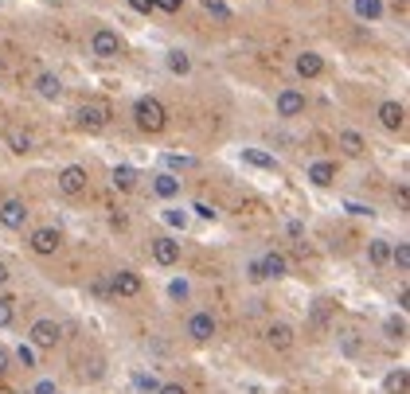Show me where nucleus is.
Returning a JSON list of instances; mask_svg holds the SVG:
<instances>
[{
	"mask_svg": "<svg viewBox=\"0 0 410 394\" xmlns=\"http://www.w3.org/2000/svg\"><path fill=\"white\" fill-rule=\"evenodd\" d=\"M352 215H371V207H363V204H348Z\"/></svg>",
	"mask_w": 410,
	"mask_h": 394,
	"instance_id": "nucleus-42",
	"label": "nucleus"
},
{
	"mask_svg": "<svg viewBox=\"0 0 410 394\" xmlns=\"http://www.w3.org/2000/svg\"><path fill=\"white\" fill-rule=\"evenodd\" d=\"M109 184H114L118 191H133L137 188V168H129V164L114 168V172H109Z\"/></svg>",
	"mask_w": 410,
	"mask_h": 394,
	"instance_id": "nucleus-22",
	"label": "nucleus"
},
{
	"mask_svg": "<svg viewBox=\"0 0 410 394\" xmlns=\"http://www.w3.org/2000/svg\"><path fill=\"white\" fill-rule=\"evenodd\" d=\"M246 277H250V281H266V277H262V265H258V258H254V262H250V270H246Z\"/></svg>",
	"mask_w": 410,
	"mask_h": 394,
	"instance_id": "nucleus-40",
	"label": "nucleus"
},
{
	"mask_svg": "<svg viewBox=\"0 0 410 394\" xmlns=\"http://www.w3.org/2000/svg\"><path fill=\"white\" fill-rule=\"evenodd\" d=\"M164 223L176 227V230H184V227H188V215H184L180 207H169V211H164Z\"/></svg>",
	"mask_w": 410,
	"mask_h": 394,
	"instance_id": "nucleus-31",
	"label": "nucleus"
},
{
	"mask_svg": "<svg viewBox=\"0 0 410 394\" xmlns=\"http://www.w3.org/2000/svg\"><path fill=\"white\" fill-rule=\"evenodd\" d=\"M157 394H188V391H184L180 382H160V386H157Z\"/></svg>",
	"mask_w": 410,
	"mask_h": 394,
	"instance_id": "nucleus-39",
	"label": "nucleus"
},
{
	"mask_svg": "<svg viewBox=\"0 0 410 394\" xmlns=\"http://www.w3.org/2000/svg\"><path fill=\"white\" fill-rule=\"evenodd\" d=\"M391 262L398 265V274H407L410 270V246L407 242H395V246H391Z\"/></svg>",
	"mask_w": 410,
	"mask_h": 394,
	"instance_id": "nucleus-27",
	"label": "nucleus"
},
{
	"mask_svg": "<svg viewBox=\"0 0 410 394\" xmlns=\"http://www.w3.org/2000/svg\"><path fill=\"white\" fill-rule=\"evenodd\" d=\"M258 265H262V277H274V281L290 274V262H285V254H278V250L266 254V258H258Z\"/></svg>",
	"mask_w": 410,
	"mask_h": 394,
	"instance_id": "nucleus-18",
	"label": "nucleus"
},
{
	"mask_svg": "<svg viewBox=\"0 0 410 394\" xmlns=\"http://www.w3.org/2000/svg\"><path fill=\"white\" fill-rule=\"evenodd\" d=\"M16 320V300L12 297H0V328H8Z\"/></svg>",
	"mask_w": 410,
	"mask_h": 394,
	"instance_id": "nucleus-30",
	"label": "nucleus"
},
{
	"mask_svg": "<svg viewBox=\"0 0 410 394\" xmlns=\"http://www.w3.org/2000/svg\"><path fill=\"white\" fill-rule=\"evenodd\" d=\"M133 121H137V129L149 133V137H157V133H164V125H169V109H164V102L160 98H137L133 102Z\"/></svg>",
	"mask_w": 410,
	"mask_h": 394,
	"instance_id": "nucleus-1",
	"label": "nucleus"
},
{
	"mask_svg": "<svg viewBox=\"0 0 410 394\" xmlns=\"http://www.w3.org/2000/svg\"><path fill=\"white\" fill-rule=\"evenodd\" d=\"M8 277H12V274H8V262H0V289L8 285Z\"/></svg>",
	"mask_w": 410,
	"mask_h": 394,
	"instance_id": "nucleus-44",
	"label": "nucleus"
},
{
	"mask_svg": "<svg viewBox=\"0 0 410 394\" xmlns=\"http://www.w3.org/2000/svg\"><path fill=\"white\" fill-rule=\"evenodd\" d=\"M180 176H172V172H160V176H153V195L157 199H176L180 195Z\"/></svg>",
	"mask_w": 410,
	"mask_h": 394,
	"instance_id": "nucleus-16",
	"label": "nucleus"
},
{
	"mask_svg": "<svg viewBox=\"0 0 410 394\" xmlns=\"http://www.w3.org/2000/svg\"><path fill=\"white\" fill-rule=\"evenodd\" d=\"M352 12H356V20H363V24H375V20L383 16V0H352Z\"/></svg>",
	"mask_w": 410,
	"mask_h": 394,
	"instance_id": "nucleus-20",
	"label": "nucleus"
},
{
	"mask_svg": "<svg viewBox=\"0 0 410 394\" xmlns=\"http://www.w3.org/2000/svg\"><path fill=\"white\" fill-rule=\"evenodd\" d=\"M28 246H32V254H39V258H51V254L63 246V230L59 227H39V230H32Z\"/></svg>",
	"mask_w": 410,
	"mask_h": 394,
	"instance_id": "nucleus-6",
	"label": "nucleus"
},
{
	"mask_svg": "<svg viewBox=\"0 0 410 394\" xmlns=\"http://www.w3.org/2000/svg\"><path fill=\"white\" fill-rule=\"evenodd\" d=\"M8 371H12V351H8V347H0V379H4Z\"/></svg>",
	"mask_w": 410,
	"mask_h": 394,
	"instance_id": "nucleus-35",
	"label": "nucleus"
},
{
	"mask_svg": "<svg viewBox=\"0 0 410 394\" xmlns=\"http://www.w3.org/2000/svg\"><path fill=\"white\" fill-rule=\"evenodd\" d=\"M242 160L254 164V168H270V172H278V160H274L270 153H262V149H242Z\"/></svg>",
	"mask_w": 410,
	"mask_h": 394,
	"instance_id": "nucleus-24",
	"label": "nucleus"
},
{
	"mask_svg": "<svg viewBox=\"0 0 410 394\" xmlns=\"http://www.w3.org/2000/svg\"><path fill=\"white\" fill-rule=\"evenodd\" d=\"M55 184H59L63 195H71V199H74V195H83V191H86L90 176H86V168H83V164H67V168L59 172V179H55Z\"/></svg>",
	"mask_w": 410,
	"mask_h": 394,
	"instance_id": "nucleus-7",
	"label": "nucleus"
},
{
	"mask_svg": "<svg viewBox=\"0 0 410 394\" xmlns=\"http://www.w3.org/2000/svg\"><path fill=\"white\" fill-rule=\"evenodd\" d=\"M204 8L211 16H215V20H223V24H227L230 20V8H227V0H204Z\"/></svg>",
	"mask_w": 410,
	"mask_h": 394,
	"instance_id": "nucleus-29",
	"label": "nucleus"
},
{
	"mask_svg": "<svg viewBox=\"0 0 410 394\" xmlns=\"http://www.w3.org/2000/svg\"><path fill=\"white\" fill-rule=\"evenodd\" d=\"M184 332H188V340H192V344H207V340L215 336V316H211V312H204V309L192 312Z\"/></svg>",
	"mask_w": 410,
	"mask_h": 394,
	"instance_id": "nucleus-8",
	"label": "nucleus"
},
{
	"mask_svg": "<svg viewBox=\"0 0 410 394\" xmlns=\"http://www.w3.org/2000/svg\"><path fill=\"white\" fill-rule=\"evenodd\" d=\"M153 8H160V12H180L184 0H153Z\"/></svg>",
	"mask_w": 410,
	"mask_h": 394,
	"instance_id": "nucleus-34",
	"label": "nucleus"
},
{
	"mask_svg": "<svg viewBox=\"0 0 410 394\" xmlns=\"http://www.w3.org/2000/svg\"><path fill=\"white\" fill-rule=\"evenodd\" d=\"M28 340H32V347H39V351H51V347L63 340V324L59 320H36L32 332H28Z\"/></svg>",
	"mask_w": 410,
	"mask_h": 394,
	"instance_id": "nucleus-4",
	"label": "nucleus"
},
{
	"mask_svg": "<svg viewBox=\"0 0 410 394\" xmlns=\"http://www.w3.org/2000/svg\"><path fill=\"white\" fill-rule=\"evenodd\" d=\"M133 382H137V391H149V394H157V386H160V382L153 379V375H137Z\"/></svg>",
	"mask_w": 410,
	"mask_h": 394,
	"instance_id": "nucleus-33",
	"label": "nucleus"
},
{
	"mask_svg": "<svg viewBox=\"0 0 410 394\" xmlns=\"http://www.w3.org/2000/svg\"><path fill=\"white\" fill-rule=\"evenodd\" d=\"M32 211H28L24 199H0V227L4 230H24Z\"/></svg>",
	"mask_w": 410,
	"mask_h": 394,
	"instance_id": "nucleus-5",
	"label": "nucleus"
},
{
	"mask_svg": "<svg viewBox=\"0 0 410 394\" xmlns=\"http://www.w3.org/2000/svg\"><path fill=\"white\" fill-rule=\"evenodd\" d=\"M16 363H20V367H36V351H32V347H16Z\"/></svg>",
	"mask_w": 410,
	"mask_h": 394,
	"instance_id": "nucleus-32",
	"label": "nucleus"
},
{
	"mask_svg": "<svg viewBox=\"0 0 410 394\" xmlns=\"http://www.w3.org/2000/svg\"><path fill=\"white\" fill-rule=\"evenodd\" d=\"M192 211H195V215H199V219H215V215H219L215 207H211V204H204V199H199V204H195Z\"/></svg>",
	"mask_w": 410,
	"mask_h": 394,
	"instance_id": "nucleus-36",
	"label": "nucleus"
},
{
	"mask_svg": "<svg viewBox=\"0 0 410 394\" xmlns=\"http://www.w3.org/2000/svg\"><path fill=\"white\" fill-rule=\"evenodd\" d=\"M383 332H387V340H402V336H407V320H402V316H387Z\"/></svg>",
	"mask_w": 410,
	"mask_h": 394,
	"instance_id": "nucleus-28",
	"label": "nucleus"
},
{
	"mask_svg": "<svg viewBox=\"0 0 410 394\" xmlns=\"http://www.w3.org/2000/svg\"><path fill=\"white\" fill-rule=\"evenodd\" d=\"M169 293H172L176 300H184V297H188V281H172V285H169Z\"/></svg>",
	"mask_w": 410,
	"mask_h": 394,
	"instance_id": "nucleus-37",
	"label": "nucleus"
},
{
	"mask_svg": "<svg viewBox=\"0 0 410 394\" xmlns=\"http://www.w3.org/2000/svg\"><path fill=\"white\" fill-rule=\"evenodd\" d=\"M367 258H371L375 265H387V262H391V242H387V239H371V242H367Z\"/></svg>",
	"mask_w": 410,
	"mask_h": 394,
	"instance_id": "nucleus-25",
	"label": "nucleus"
},
{
	"mask_svg": "<svg viewBox=\"0 0 410 394\" xmlns=\"http://www.w3.org/2000/svg\"><path fill=\"white\" fill-rule=\"evenodd\" d=\"M121 36L114 32V28H98L94 36H90V55H98V59H118L121 55Z\"/></svg>",
	"mask_w": 410,
	"mask_h": 394,
	"instance_id": "nucleus-3",
	"label": "nucleus"
},
{
	"mask_svg": "<svg viewBox=\"0 0 410 394\" xmlns=\"http://www.w3.org/2000/svg\"><path fill=\"white\" fill-rule=\"evenodd\" d=\"M36 394H59V391H55V382L43 379V382H36Z\"/></svg>",
	"mask_w": 410,
	"mask_h": 394,
	"instance_id": "nucleus-41",
	"label": "nucleus"
},
{
	"mask_svg": "<svg viewBox=\"0 0 410 394\" xmlns=\"http://www.w3.org/2000/svg\"><path fill=\"white\" fill-rule=\"evenodd\" d=\"M407 367H398V371H391V375H387L383 379V391L387 394H407Z\"/></svg>",
	"mask_w": 410,
	"mask_h": 394,
	"instance_id": "nucleus-26",
	"label": "nucleus"
},
{
	"mask_svg": "<svg viewBox=\"0 0 410 394\" xmlns=\"http://www.w3.org/2000/svg\"><path fill=\"white\" fill-rule=\"evenodd\" d=\"M129 8L133 12H141V16H149L153 12V0H129Z\"/></svg>",
	"mask_w": 410,
	"mask_h": 394,
	"instance_id": "nucleus-38",
	"label": "nucleus"
},
{
	"mask_svg": "<svg viewBox=\"0 0 410 394\" xmlns=\"http://www.w3.org/2000/svg\"><path fill=\"white\" fill-rule=\"evenodd\" d=\"M305 179H309V184H316V188H328V184L336 179V168L328 164V160H316V164H309Z\"/></svg>",
	"mask_w": 410,
	"mask_h": 394,
	"instance_id": "nucleus-21",
	"label": "nucleus"
},
{
	"mask_svg": "<svg viewBox=\"0 0 410 394\" xmlns=\"http://www.w3.org/2000/svg\"><path fill=\"white\" fill-rule=\"evenodd\" d=\"M141 274H133V270H118V274H109V293L114 297H137L141 293Z\"/></svg>",
	"mask_w": 410,
	"mask_h": 394,
	"instance_id": "nucleus-9",
	"label": "nucleus"
},
{
	"mask_svg": "<svg viewBox=\"0 0 410 394\" xmlns=\"http://www.w3.org/2000/svg\"><path fill=\"white\" fill-rule=\"evenodd\" d=\"M274 106H278V118H301V113H305V90H297V86H285Z\"/></svg>",
	"mask_w": 410,
	"mask_h": 394,
	"instance_id": "nucleus-12",
	"label": "nucleus"
},
{
	"mask_svg": "<svg viewBox=\"0 0 410 394\" xmlns=\"http://www.w3.org/2000/svg\"><path fill=\"white\" fill-rule=\"evenodd\" d=\"M293 71L301 74V78H321V74H325V59H321L316 51H301V55L293 59Z\"/></svg>",
	"mask_w": 410,
	"mask_h": 394,
	"instance_id": "nucleus-14",
	"label": "nucleus"
},
{
	"mask_svg": "<svg viewBox=\"0 0 410 394\" xmlns=\"http://www.w3.org/2000/svg\"><path fill=\"white\" fill-rule=\"evenodd\" d=\"M36 94L47 98V102H59V98H63V78H59V74H51V71L36 74Z\"/></svg>",
	"mask_w": 410,
	"mask_h": 394,
	"instance_id": "nucleus-15",
	"label": "nucleus"
},
{
	"mask_svg": "<svg viewBox=\"0 0 410 394\" xmlns=\"http://www.w3.org/2000/svg\"><path fill=\"white\" fill-rule=\"evenodd\" d=\"M164 67H169L172 74H192V59H188V51H180V47H172L169 55H164Z\"/></svg>",
	"mask_w": 410,
	"mask_h": 394,
	"instance_id": "nucleus-23",
	"label": "nucleus"
},
{
	"mask_svg": "<svg viewBox=\"0 0 410 394\" xmlns=\"http://www.w3.org/2000/svg\"><path fill=\"white\" fill-rule=\"evenodd\" d=\"M336 144H340V153H344V156H352V160L367 153V141H363V137H360L356 129H340Z\"/></svg>",
	"mask_w": 410,
	"mask_h": 394,
	"instance_id": "nucleus-17",
	"label": "nucleus"
},
{
	"mask_svg": "<svg viewBox=\"0 0 410 394\" xmlns=\"http://www.w3.org/2000/svg\"><path fill=\"white\" fill-rule=\"evenodd\" d=\"M109 118H114V109L106 102H83V106L74 109V125L83 133H102L109 125Z\"/></svg>",
	"mask_w": 410,
	"mask_h": 394,
	"instance_id": "nucleus-2",
	"label": "nucleus"
},
{
	"mask_svg": "<svg viewBox=\"0 0 410 394\" xmlns=\"http://www.w3.org/2000/svg\"><path fill=\"white\" fill-rule=\"evenodd\" d=\"M169 164H172V168H188L192 160H188V156H169Z\"/></svg>",
	"mask_w": 410,
	"mask_h": 394,
	"instance_id": "nucleus-43",
	"label": "nucleus"
},
{
	"mask_svg": "<svg viewBox=\"0 0 410 394\" xmlns=\"http://www.w3.org/2000/svg\"><path fill=\"white\" fill-rule=\"evenodd\" d=\"M293 340H297L293 324H285V320L266 324V347H274V351H290V347H293Z\"/></svg>",
	"mask_w": 410,
	"mask_h": 394,
	"instance_id": "nucleus-10",
	"label": "nucleus"
},
{
	"mask_svg": "<svg viewBox=\"0 0 410 394\" xmlns=\"http://www.w3.org/2000/svg\"><path fill=\"white\" fill-rule=\"evenodd\" d=\"M375 118H379V125H383L387 133H402V129H407V106H402V102H383Z\"/></svg>",
	"mask_w": 410,
	"mask_h": 394,
	"instance_id": "nucleus-11",
	"label": "nucleus"
},
{
	"mask_svg": "<svg viewBox=\"0 0 410 394\" xmlns=\"http://www.w3.org/2000/svg\"><path fill=\"white\" fill-rule=\"evenodd\" d=\"M153 262L157 265H176L180 262V239H172V234L153 239Z\"/></svg>",
	"mask_w": 410,
	"mask_h": 394,
	"instance_id": "nucleus-13",
	"label": "nucleus"
},
{
	"mask_svg": "<svg viewBox=\"0 0 410 394\" xmlns=\"http://www.w3.org/2000/svg\"><path fill=\"white\" fill-rule=\"evenodd\" d=\"M4 141H8V149H12L16 156H28L32 149H36V137H32L28 129H8L4 133Z\"/></svg>",
	"mask_w": 410,
	"mask_h": 394,
	"instance_id": "nucleus-19",
	"label": "nucleus"
}]
</instances>
